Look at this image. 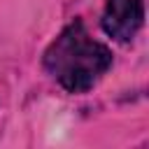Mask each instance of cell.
Instances as JSON below:
<instances>
[{
  "mask_svg": "<svg viewBox=\"0 0 149 149\" xmlns=\"http://www.w3.org/2000/svg\"><path fill=\"white\" fill-rule=\"evenodd\" d=\"M42 63L68 93H86L112 68V51L88 35L84 21L74 19L47 47Z\"/></svg>",
  "mask_w": 149,
  "mask_h": 149,
  "instance_id": "obj_1",
  "label": "cell"
},
{
  "mask_svg": "<svg viewBox=\"0 0 149 149\" xmlns=\"http://www.w3.org/2000/svg\"><path fill=\"white\" fill-rule=\"evenodd\" d=\"M102 30L116 42H130L144 23V0H107Z\"/></svg>",
  "mask_w": 149,
  "mask_h": 149,
  "instance_id": "obj_2",
  "label": "cell"
}]
</instances>
